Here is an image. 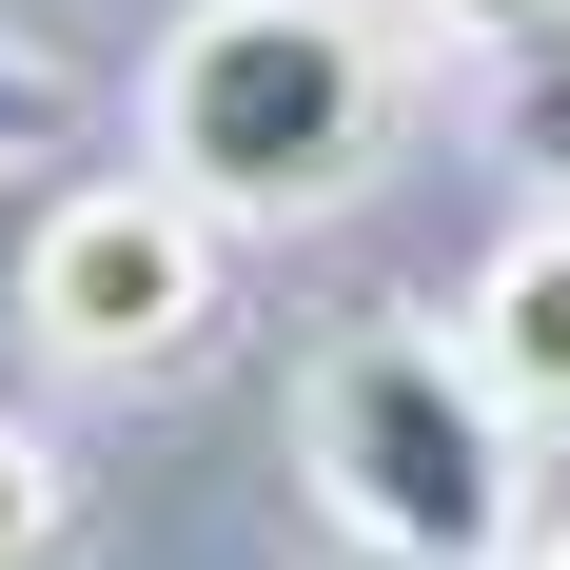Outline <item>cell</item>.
<instances>
[{"instance_id":"1","label":"cell","mask_w":570,"mask_h":570,"mask_svg":"<svg viewBox=\"0 0 570 570\" xmlns=\"http://www.w3.org/2000/svg\"><path fill=\"white\" fill-rule=\"evenodd\" d=\"M295 472H315L335 551H374V570H512L531 551V433L472 374V335H433V315H335L315 335Z\"/></svg>"},{"instance_id":"2","label":"cell","mask_w":570,"mask_h":570,"mask_svg":"<svg viewBox=\"0 0 570 570\" xmlns=\"http://www.w3.org/2000/svg\"><path fill=\"white\" fill-rule=\"evenodd\" d=\"M394 138V40L354 0H197L138 79V158L197 197L217 236H295L335 217Z\"/></svg>"},{"instance_id":"3","label":"cell","mask_w":570,"mask_h":570,"mask_svg":"<svg viewBox=\"0 0 570 570\" xmlns=\"http://www.w3.org/2000/svg\"><path fill=\"white\" fill-rule=\"evenodd\" d=\"M20 335L59 374H177V354L217 335V217L177 197V177H79L40 197L20 236Z\"/></svg>"},{"instance_id":"4","label":"cell","mask_w":570,"mask_h":570,"mask_svg":"<svg viewBox=\"0 0 570 570\" xmlns=\"http://www.w3.org/2000/svg\"><path fill=\"white\" fill-rule=\"evenodd\" d=\"M453 335H472V374L512 394V433H570V217H512L472 256Z\"/></svg>"},{"instance_id":"5","label":"cell","mask_w":570,"mask_h":570,"mask_svg":"<svg viewBox=\"0 0 570 570\" xmlns=\"http://www.w3.org/2000/svg\"><path fill=\"white\" fill-rule=\"evenodd\" d=\"M59 551H79V472H59V433L0 413V570H59Z\"/></svg>"},{"instance_id":"6","label":"cell","mask_w":570,"mask_h":570,"mask_svg":"<svg viewBox=\"0 0 570 570\" xmlns=\"http://www.w3.org/2000/svg\"><path fill=\"white\" fill-rule=\"evenodd\" d=\"M59 118H79V99H59V59H40V40H20V20H0V177L40 158Z\"/></svg>"},{"instance_id":"7","label":"cell","mask_w":570,"mask_h":570,"mask_svg":"<svg viewBox=\"0 0 570 570\" xmlns=\"http://www.w3.org/2000/svg\"><path fill=\"white\" fill-rule=\"evenodd\" d=\"M413 20H433V40H551L570 0H413Z\"/></svg>"},{"instance_id":"8","label":"cell","mask_w":570,"mask_h":570,"mask_svg":"<svg viewBox=\"0 0 570 570\" xmlns=\"http://www.w3.org/2000/svg\"><path fill=\"white\" fill-rule=\"evenodd\" d=\"M512 138H531V158L570 177V59H551V79H531V99H512Z\"/></svg>"},{"instance_id":"9","label":"cell","mask_w":570,"mask_h":570,"mask_svg":"<svg viewBox=\"0 0 570 570\" xmlns=\"http://www.w3.org/2000/svg\"><path fill=\"white\" fill-rule=\"evenodd\" d=\"M512 570H570V512H531V551H512Z\"/></svg>"},{"instance_id":"10","label":"cell","mask_w":570,"mask_h":570,"mask_svg":"<svg viewBox=\"0 0 570 570\" xmlns=\"http://www.w3.org/2000/svg\"><path fill=\"white\" fill-rule=\"evenodd\" d=\"M335 570H374V551H335Z\"/></svg>"}]
</instances>
